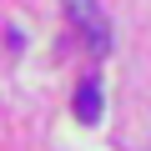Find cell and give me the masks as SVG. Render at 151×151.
I'll return each instance as SVG.
<instances>
[{
  "label": "cell",
  "mask_w": 151,
  "mask_h": 151,
  "mask_svg": "<svg viewBox=\"0 0 151 151\" xmlns=\"http://www.w3.org/2000/svg\"><path fill=\"white\" fill-rule=\"evenodd\" d=\"M60 10H65V20L76 25V35H81L96 55L111 50V20H106V10L96 0H60Z\"/></svg>",
  "instance_id": "cell-1"
},
{
  "label": "cell",
  "mask_w": 151,
  "mask_h": 151,
  "mask_svg": "<svg viewBox=\"0 0 151 151\" xmlns=\"http://www.w3.org/2000/svg\"><path fill=\"white\" fill-rule=\"evenodd\" d=\"M76 116H81L86 126H91V121H101V86H96V76H86L81 91H76Z\"/></svg>",
  "instance_id": "cell-2"
}]
</instances>
